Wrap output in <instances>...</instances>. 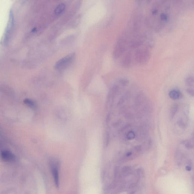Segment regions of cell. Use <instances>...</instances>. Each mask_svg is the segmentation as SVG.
Segmentation results:
<instances>
[{
  "label": "cell",
  "mask_w": 194,
  "mask_h": 194,
  "mask_svg": "<svg viewBox=\"0 0 194 194\" xmlns=\"http://www.w3.org/2000/svg\"><path fill=\"white\" fill-rule=\"evenodd\" d=\"M151 31L137 14L117 39L114 58L125 67L145 64L150 58L153 47Z\"/></svg>",
  "instance_id": "1"
},
{
  "label": "cell",
  "mask_w": 194,
  "mask_h": 194,
  "mask_svg": "<svg viewBox=\"0 0 194 194\" xmlns=\"http://www.w3.org/2000/svg\"><path fill=\"white\" fill-rule=\"evenodd\" d=\"M144 9L138 12L152 31L164 33L172 27L180 12L181 5L176 1H156L142 3Z\"/></svg>",
  "instance_id": "2"
},
{
  "label": "cell",
  "mask_w": 194,
  "mask_h": 194,
  "mask_svg": "<svg viewBox=\"0 0 194 194\" xmlns=\"http://www.w3.org/2000/svg\"><path fill=\"white\" fill-rule=\"evenodd\" d=\"M75 58V54L71 53L63 57L58 60L55 65V69L57 70H62L67 68L73 62Z\"/></svg>",
  "instance_id": "3"
},
{
  "label": "cell",
  "mask_w": 194,
  "mask_h": 194,
  "mask_svg": "<svg viewBox=\"0 0 194 194\" xmlns=\"http://www.w3.org/2000/svg\"><path fill=\"white\" fill-rule=\"evenodd\" d=\"M50 164L51 171L54 177L56 186L57 187H58L59 186V161L57 159L53 158L51 160Z\"/></svg>",
  "instance_id": "4"
},
{
  "label": "cell",
  "mask_w": 194,
  "mask_h": 194,
  "mask_svg": "<svg viewBox=\"0 0 194 194\" xmlns=\"http://www.w3.org/2000/svg\"><path fill=\"white\" fill-rule=\"evenodd\" d=\"M1 157L4 161H12L15 159V156L9 151H4L1 154Z\"/></svg>",
  "instance_id": "5"
},
{
  "label": "cell",
  "mask_w": 194,
  "mask_h": 194,
  "mask_svg": "<svg viewBox=\"0 0 194 194\" xmlns=\"http://www.w3.org/2000/svg\"><path fill=\"white\" fill-rule=\"evenodd\" d=\"M66 5L64 4H60L57 6L54 10V13L57 15H60L62 14L65 10Z\"/></svg>",
  "instance_id": "6"
},
{
  "label": "cell",
  "mask_w": 194,
  "mask_h": 194,
  "mask_svg": "<svg viewBox=\"0 0 194 194\" xmlns=\"http://www.w3.org/2000/svg\"><path fill=\"white\" fill-rule=\"evenodd\" d=\"M179 106L177 104H174L172 106L170 110V120H172L174 118L178 110Z\"/></svg>",
  "instance_id": "7"
},
{
  "label": "cell",
  "mask_w": 194,
  "mask_h": 194,
  "mask_svg": "<svg viewBox=\"0 0 194 194\" xmlns=\"http://www.w3.org/2000/svg\"><path fill=\"white\" fill-rule=\"evenodd\" d=\"M169 95L172 99L177 100L180 98V93L178 90L173 89L169 92Z\"/></svg>",
  "instance_id": "8"
},
{
  "label": "cell",
  "mask_w": 194,
  "mask_h": 194,
  "mask_svg": "<svg viewBox=\"0 0 194 194\" xmlns=\"http://www.w3.org/2000/svg\"><path fill=\"white\" fill-rule=\"evenodd\" d=\"M186 86L189 87H193L194 86V78L192 76H189L186 79Z\"/></svg>",
  "instance_id": "9"
},
{
  "label": "cell",
  "mask_w": 194,
  "mask_h": 194,
  "mask_svg": "<svg viewBox=\"0 0 194 194\" xmlns=\"http://www.w3.org/2000/svg\"><path fill=\"white\" fill-rule=\"evenodd\" d=\"M136 135L135 133L132 131H130L127 132V135H126V137L127 139L129 140H132V139H134L136 137Z\"/></svg>",
  "instance_id": "10"
},
{
  "label": "cell",
  "mask_w": 194,
  "mask_h": 194,
  "mask_svg": "<svg viewBox=\"0 0 194 194\" xmlns=\"http://www.w3.org/2000/svg\"><path fill=\"white\" fill-rule=\"evenodd\" d=\"M183 145H185L186 148L187 149H191L193 148V144L192 142L189 141H183Z\"/></svg>",
  "instance_id": "11"
},
{
  "label": "cell",
  "mask_w": 194,
  "mask_h": 194,
  "mask_svg": "<svg viewBox=\"0 0 194 194\" xmlns=\"http://www.w3.org/2000/svg\"><path fill=\"white\" fill-rule=\"evenodd\" d=\"M24 103L26 105L30 107H34L35 106V103L32 100L26 99L24 100Z\"/></svg>",
  "instance_id": "12"
},
{
  "label": "cell",
  "mask_w": 194,
  "mask_h": 194,
  "mask_svg": "<svg viewBox=\"0 0 194 194\" xmlns=\"http://www.w3.org/2000/svg\"><path fill=\"white\" fill-rule=\"evenodd\" d=\"M186 92L191 96H194V92L193 89H190V88L188 89H186Z\"/></svg>",
  "instance_id": "13"
},
{
  "label": "cell",
  "mask_w": 194,
  "mask_h": 194,
  "mask_svg": "<svg viewBox=\"0 0 194 194\" xmlns=\"http://www.w3.org/2000/svg\"><path fill=\"white\" fill-rule=\"evenodd\" d=\"M125 98L124 97H122L120 99V101H119L118 103V105H120L121 104H123V103L124 102Z\"/></svg>",
  "instance_id": "14"
},
{
  "label": "cell",
  "mask_w": 194,
  "mask_h": 194,
  "mask_svg": "<svg viewBox=\"0 0 194 194\" xmlns=\"http://www.w3.org/2000/svg\"><path fill=\"white\" fill-rule=\"evenodd\" d=\"M132 155V151H129L126 153V156L127 157H129L131 156Z\"/></svg>",
  "instance_id": "15"
},
{
  "label": "cell",
  "mask_w": 194,
  "mask_h": 194,
  "mask_svg": "<svg viewBox=\"0 0 194 194\" xmlns=\"http://www.w3.org/2000/svg\"><path fill=\"white\" fill-rule=\"evenodd\" d=\"M186 170H187V171H191V167H189V166H187V167H186Z\"/></svg>",
  "instance_id": "16"
}]
</instances>
